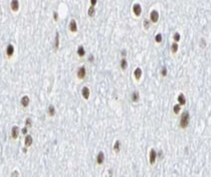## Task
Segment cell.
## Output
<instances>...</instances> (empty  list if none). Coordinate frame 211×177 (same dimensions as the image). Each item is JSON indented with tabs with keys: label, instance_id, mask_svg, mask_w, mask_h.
<instances>
[{
	"label": "cell",
	"instance_id": "1",
	"mask_svg": "<svg viewBox=\"0 0 211 177\" xmlns=\"http://www.w3.org/2000/svg\"><path fill=\"white\" fill-rule=\"evenodd\" d=\"M189 119H190V115L189 113L186 111V112H183L181 114V117H180V121H179V127L182 128V129H185L188 124H189Z\"/></svg>",
	"mask_w": 211,
	"mask_h": 177
},
{
	"label": "cell",
	"instance_id": "2",
	"mask_svg": "<svg viewBox=\"0 0 211 177\" xmlns=\"http://www.w3.org/2000/svg\"><path fill=\"white\" fill-rule=\"evenodd\" d=\"M86 75H87V71H86V67L85 66H81L78 71H77V78L78 80H84L86 78Z\"/></svg>",
	"mask_w": 211,
	"mask_h": 177
},
{
	"label": "cell",
	"instance_id": "3",
	"mask_svg": "<svg viewBox=\"0 0 211 177\" xmlns=\"http://www.w3.org/2000/svg\"><path fill=\"white\" fill-rule=\"evenodd\" d=\"M19 7H20L19 0H11L10 8H11V11L12 12H18L19 11Z\"/></svg>",
	"mask_w": 211,
	"mask_h": 177
},
{
	"label": "cell",
	"instance_id": "4",
	"mask_svg": "<svg viewBox=\"0 0 211 177\" xmlns=\"http://www.w3.org/2000/svg\"><path fill=\"white\" fill-rule=\"evenodd\" d=\"M69 30H70V32H72V33H76L78 31V25H77V21L75 19H72L71 21H70Z\"/></svg>",
	"mask_w": 211,
	"mask_h": 177
},
{
	"label": "cell",
	"instance_id": "5",
	"mask_svg": "<svg viewBox=\"0 0 211 177\" xmlns=\"http://www.w3.org/2000/svg\"><path fill=\"white\" fill-rule=\"evenodd\" d=\"M19 133H20V130H19V127L17 125H14L11 129V138L13 140H16L19 136Z\"/></svg>",
	"mask_w": 211,
	"mask_h": 177
},
{
	"label": "cell",
	"instance_id": "6",
	"mask_svg": "<svg viewBox=\"0 0 211 177\" xmlns=\"http://www.w3.org/2000/svg\"><path fill=\"white\" fill-rule=\"evenodd\" d=\"M156 158H157L156 151L154 149H151V151H150V163H151V165H154Z\"/></svg>",
	"mask_w": 211,
	"mask_h": 177
},
{
	"label": "cell",
	"instance_id": "7",
	"mask_svg": "<svg viewBox=\"0 0 211 177\" xmlns=\"http://www.w3.org/2000/svg\"><path fill=\"white\" fill-rule=\"evenodd\" d=\"M132 12H133V14L136 17L140 16V14H142V6H140V4H138V3L133 4V6H132Z\"/></svg>",
	"mask_w": 211,
	"mask_h": 177
},
{
	"label": "cell",
	"instance_id": "8",
	"mask_svg": "<svg viewBox=\"0 0 211 177\" xmlns=\"http://www.w3.org/2000/svg\"><path fill=\"white\" fill-rule=\"evenodd\" d=\"M14 55V46L12 44H9L7 47H6V57L8 59H11Z\"/></svg>",
	"mask_w": 211,
	"mask_h": 177
},
{
	"label": "cell",
	"instance_id": "9",
	"mask_svg": "<svg viewBox=\"0 0 211 177\" xmlns=\"http://www.w3.org/2000/svg\"><path fill=\"white\" fill-rule=\"evenodd\" d=\"M158 19H159V14H158V11L157 10H152L151 12V21L152 22V23H156L157 21H158Z\"/></svg>",
	"mask_w": 211,
	"mask_h": 177
},
{
	"label": "cell",
	"instance_id": "10",
	"mask_svg": "<svg viewBox=\"0 0 211 177\" xmlns=\"http://www.w3.org/2000/svg\"><path fill=\"white\" fill-rule=\"evenodd\" d=\"M82 97H83V99L84 100H86V101H88L89 100V98H90V94H91V92H90V88H88V87H84L83 88H82Z\"/></svg>",
	"mask_w": 211,
	"mask_h": 177
},
{
	"label": "cell",
	"instance_id": "11",
	"mask_svg": "<svg viewBox=\"0 0 211 177\" xmlns=\"http://www.w3.org/2000/svg\"><path fill=\"white\" fill-rule=\"evenodd\" d=\"M20 103H21V106H22L23 108H28V106H29V104H30V99H29V97H28V96H23V97L21 98Z\"/></svg>",
	"mask_w": 211,
	"mask_h": 177
},
{
	"label": "cell",
	"instance_id": "12",
	"mask_svg": "<svg viewBox=\"0 0 211 177\" xmlns=\"http://www.w3.org/2000/svg\"><path fill=\"white\" fill-rule=\"evenodd\" d=\"M33 143V137L30 134H26L25 136V140H24V145L26 147H30Z\"/></svg>",
	"mask_w": 211,
	"mask_h": 177
},
{
	"label": "cell",
	"instance_id": "13",
	"mask_svg": "<svg viewBox=\"0 0 211 177\" xmlns=\"http://www.w3.org/2000/svg\"><path fill=\"white\" fill-rule=\"evenodd\" d=\"M105 161V154L103 151H100L97 155V164L98 165H102Z\"/></svg>",
	"mask_w": 211,
	"mask_h": 177
},
{
	"label": "cell",
	"instance_id": "14",
	"mask_svg": "<svg viewBox=\"0 0 211 177\" xmlns=\"http://www.w3.org/2000/svg\"><path fill=\"white\" fill-rule=\"evenodd\" d=\"M47 114H48V116H49L50 118L55 117V115H56V109H55V107H54L53 105H50V106L48 107Z\"/></svg>",
	"mask_w": 211,
	"mask_h": 177
},
{
	"label": "cell",
	"instance_id": "15",
	"mask_svg": "<svg viewBox=\"0 0 211 177\" xmlns=\"http://www.w3.org/2000/svg\"><path fill=\"white\" fill-rule=\"evenodd\" d=\"M142 75H143V71H142V69H140V68H136L134 70L133 76H134V78H135L136 81H139L140 80V78H142Z\"/></svg>",
	"mask_w": 211,
	"mask_h": 177
},
{
	"label": "cell",
	"instance_id": "16",
	"mask_svg": "<svg viewBox=\"0 0 211 177\" xmlns=\"http://www.w3.org/2000/svg\"><path fill=\"white\" fill-rule=\"evenodd\" d=\"M77 55H78L80 58H83V57L86 55V51H85V49H84V47H83L82 45H80V46L78 47V49H77Z\"/></svg>",
	"mask_w": 211,
	"mask_h": 177
},
{
	"label": "cell",
	"instance_id": "17",
	"mask_svg": "<svg viewBox=\"0 0 211 177\" xmlns=\"http://www.w3.org/2000/svg\"><path fill=\"white\" fill-rule=\"evenodd\" d=\"M177 101H178V104L181 105V106H184L186 104V99H185V96L183 94H179L178 97H177Z\"/></svg>",
	"mask_w": 211,
	"mask_h": 177
},
{
	"label": "cell",
	"instance_id": "18",
	"mask_svg": "<svg viewBox=\"0 0 211 177\" xmlns=\"http://www.w3.org/2000/svg\"><path fill=\"white\" fill-rule=\"evenodd\" d=\"M59 46H60V36H59V33L56 31V38H55V45H54L55 50H58Z\"/></svg>",
	"mask_w": 211,
	"mask_h": 177
},
{
	"label": "cell",
	"instance_id": "19",
	"mask_svg": "<svg viewBox=\"0 0 211 177\" xmlns=\"http://www.w3.org/2000/svg\"><path fill=\"white\" fill-rule=\"evenodd\" d=\"M138 100H139V94H138V92H133L131 94V102L136 103V102H138Z\"/></svg>",
	"mask_w": 211,
	"mask_h": 177
},
{
	"label": "cell",
	"instance_id": "20",
	"mask_svg": "<svg viewBox=\"0 0 211 177\" xmlns=\"http://www.w3.org/2000/svg\"><path fill=\"white\" fill-rule=\"evenodd\" d=\"M121 141H120V140H117V141L115 142V144H114V150H115L116 152H120V150H121Z\"/></svg>",
	"mask_w": 211,
	"mask_h": 177
},
{
	"label": "cell",
	"instance_id": "21",
	"mask_svg": "<svg viewBox=\"0 0 211 177\" xmlns=\"http://www.w3.org/2000/svg\"><path fill=\"white\" fill-rule=\"evenodd\" d=\"M95 13H96V8H95V6H91V7L89 8V10H88V15H89V17H94V16H95Z\"/></svg>",
	"mask_w": 211,
	"mask_h": 177
},
{
	"label": "cell",
	"instance_id": "22",
	"mask_svg": "<svg viewBox=\"0 0 211 177\" xmlns=\"http://www.w3.org/2000/svg\"><path fill=\"white\" fill-rule=\"evenodd\" d=\"M121 70H126V68H127V61L124 59V58H122L121 60Z\"/></svg>",
	"mask_w": 211,
	"mask_h": 177
},
{
	"label": "cell",
	"instance_id": "23",
	"mask_svg": "<svg viewBox=\"0 0 211 177\" xmlns=\"http://www.w3.org/2000/svg\"><path fill=\"white\" fill-rule=\"evenodd\" d=\"M180 111H181V105L177 104V105H175V106L173 107V113H174L175 115H179Z\"/></svg>",
	"mask_w": 211,
	"mask_h": 177
},
{
	"label": "cell",
	"instance_id": "24",
	"mask_svg": "<svg viewBox=\"0 0 211 177\" xmlns=\"http://www.w3.org/2000/svg\"><path fill=\"white\" fill-rule=\"evenodd\" d=\"M177 51H178V44H177L176 42H174V43L171 45V53L175 54V53H177Z\"/></svg>",
	"mask_w": 211,
	"mask_h": 177
},
{
	"label": "cell",
	"instance_id": "25",
	"mask_svg": "<svg viewBox=\"0 0 211 177\" xmlns=\"http://www.w3.org/2000/svg\"><path fill=\"white\" fill-rule=\"evenodd\" d=\"M154 39H155V42H156V43H160V42L162 41V35H161L160 33H158V34L155 35V38H154Z\"/></svg>",
	"mask_w": 211,
	"mask_h": 177
},
{
	"label": "cell",
	"instance_id": "26",
	"mask_svg": "<svg viewBox=\"0 0 211 177\" xmlns=\"http://www.w3.org/2000/svg\"><path fill=\"white\" fill-rule=\"evenodd\" d=\"M173 40H174V42H179L180 41V34L179 33H174V35H173Z\"/></svg>",
	"mask_w": 211,
	"mask_h": 177
},
{
	"label": "cell",
	"instance_id": "27",
	"mask_svg": "<svg viewBox=\"0 0 211 177\" xmlns=\"http://www.w3.org/2000/svg\"><path fill=\"white\" fill-rule=\"evenodd\" d=\"M25 126H27L28 128H29V127H32V119H31V118H26Z\"/></svg>",
	"mask_w": 211,
	"mask_h": 177
},
{
	"label": "cell",
	"instance_id": "28",
	"mask_svg": "<svg viewBox=\"0 0 211 177\" xmlns=\"http://www.w3.org/2000/svg\"><path fill=\"white\" fill-rule=\"evenodd\" d=\"M150 24H151V23H150V21H149V20H147V19H146V20L144 21V27H145V29H146V30H148V29L150 28V26H151Z\"/></svg>",
	"mask_w": 211,
	"mask_h": 177
},
{
	"label": "cell",
	"instance_id": "29",
	"mask_svg": "<svg viewBox=\"0 0 211 177\" xmlns=\"http://www.w3.org/2000/svg\"><path fill=\"white\" fill-rule=\"evenodd\" d=\"M160 74H161L162 77H166L167 76V70H166V68H162L161 71H160Z\"/></svg>",
	"mask_w": 211,
	"mask_h": 177
},
{
	"label": "cell",
	"instance_id": "30",
	"mask_svg": "<svg viewBox=\"0 0 211 177\" xmlns=\"http://www.w3.org/2000/svg\"><path fill=\"white\" fill-rule=\"evenodd\" d=\"M53 18H54L55 22H58V19H59V15H58V12H57V11H54V13H53Z\"/></svg>",
	"mask_w": 211,
	"mask_h": 177
},
{
	"label": "cell",
	"instance_id": "31",
	"mask_svg": "<svg viewBox=\"0 0 211 177\" xmlns=\"http://www.w3.org/2000/svg\"><path fill=\"white\" fill-rule=\"evenodd\" d=\"M91 2V6H96V4L98 3V0H90Z\"/></svg>",
	"mask_w": 211,
	"mask_h": 177
},
{
	"label": "cell",
	"instance_id": "32",
	"mask_svg": "<svg viewBox=\"0 0 211 177\" xmlns=\"http://www.w3.org/2000/svg\"><path fill=\"white\" fill-rule=\"evenodd\" d=\"M121 57L123 58V57H125V55H126V51H125V50H121Z\"/></svg>",
	"mask_w": 211,
	"mask_h": 177
},
{
	"label": "cell",
	"instance_id": "33",
	"mask_svg": "<svg viewBox=\"0 0 211 177\" xmlns=\"http://www.w3.org/2000/svg\"><path fill=\"white\" fill-rule=\"evenodd\" d=\"M27 129H28V127H27V126H25V127L22 129V133L26 135V134H27Z\"/></svg>",
	"mask_w": 211,
	"mask_h": 177
},
{
	"label": "cell",
	"instance_id": "34",
	"mask_svg": "<svg viewBox=\"0 0 211 177\" xmlns=\"http://www.w3.org/2000/svg\"><path fill=\"white\" fill-rule=\"evenodd\" d=\"M12 176H18L19 175V173L17 172V171H14V172H12V174H11Z\"/></svg>",
	"mask_w": 211,
	"mask_h": 177
},
{
	"label": "cell",
	"instance_id": "35",
	"mask_svg": "<svg viewBox=\"0 0 211 177\" xmlns=\"http://www.w3.org/2000/svg\"><path fill=\"white\" fill-rule=\"evenodd\" d=\"M202 45H203V48L205 47V41H204V39H201V47H202Z\"/></svg>",
	"mask_w": 211,
	"mask_h": 177
},
{
	"label": "cell",
	"instance_id": "36",
	"mask_svg": "<svg viewBox=\"0 0 211 177\" xmlns=\"http://www.w3.org/2000/svg\"><path fill=\"white\" fill-rule=\"evenodd\" d=\"M89 61H90V62H93V61H94V56H93V55H91V56L89 57Z\"/></svg>",
	"mask_w": 211,
	"mask_h": 177
},
{
	"label": "cell",
	"instance_id": "37",
	"mask_svg": "<svg viewBox=\"0 0 211 177\" xmlns=\"http://www.w3.org/2000/svg\"><path fill=\"white\" fill-rule=\"evenodd\" d=\"M27 148H28V147H26V146L23 148V152H24V153H26V152H27Z\"/></svg>",
	"mask_w": 211,
	"mask_h": 177
},
{
	"label": "cell",
	"instance_id": "38",
	"mask_svg": "<svg viewBox=\"0 0 211 177\" xmlns=\"http://www.w3.org/2000/svg\"><path fill=\"white\" fill-rule=\"evenodd\" d=\"M159 158H162V152L161 151L159 152Z\"/></svg>",
	"mask_w": 211,
	"mask_h": 177
}]
</instances>
